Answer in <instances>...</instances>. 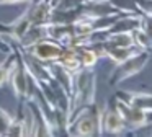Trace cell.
Returning <instances> with one entry per match:
<instances>
[{"mask_svg": "<svg viewBox=\"0 0 152 137\" xmlns=\"http://www.w3.org/2000/svg\"><path fill=\"white\" fill-rule=\"evenodd\" d=\"M46 68H48V72H49V75L57 82V83L62 85L69 93L72 91V85H74V74L72 72H69L67 68H64L57 60L56 62H48Z\"/></svg>", "mask_w": 152, "mask_h": 137, "instance_id": "cell-10", "label": "cell"}, {"mask_svg": "<svg viewBox=\"0 0 152 137\" xmlns=\"http://www.w3.org/2000/svg\"><path fill=\"white\" fill-rule=\"evenodd\" d=\"M132 39H134V46L137 49H141V51H149L152 52V44H151V39L147 38V34H145L144 31H142L141 28H136L132 29Z\"/></svg>", "mask_w": 152, "mask_h": 137, "instance_id": "cell-13", "label": "cell"}, {"mask_svg": "<svg viewBox=\"0 0 152 137\" xmlns=\"http://www.w3.org/2000/svg\"><path fill=\"white\" fill-rule=\"evenodd\" d=\"M23 51L26 52V54H30L31 57H34L36 60L48 64V62H56L57 59H59V55L62 54V51H64V46L61 44V42H57L56 39L44 38V39H41V41L34 42V44L25 47Z\"/></svg>", "mask_w": 152, "mask_h": 137, "instance_id": "cell-7", "label": "cell"}, {"mask_svg": "<svg viewBox=\"0 0 152 137\" xmlns=\"http://www.w3.org/2000/svg\"><path fill=\"white\" fill-rule=\"evenodd\" d=\"M100 47H102V55L106 57L108 60H111L115 65L121 64L123 60H126V59L131 57L132 54L141 51V49H137V47H119V46L108 44V42H105V41L100 42Z\"/></svg>", "mask_w": 152, "mask_h": 137, "instance_id": "cell-9", "label": "cell"}, {"mask_svg": "<svg viewBox=\"0 0 152 137\" xmlns=\"http://www.w3.org/2000/svg\"><path fill=\"white\" fill-rule=\"evenodd\" d=\"M44 38H48V23L46 25H33L21 34V38L17 41V44L25 49Z\"/></svg>", "mask_w": 152, "mask_h": 137, "instance_id": "cell-11", "label": "cell"}, {"mask_svg": "<svg viewBox=\"0 0 152 137\" xmlns=\"http://www.w3.org/2000/svg\"><path fill=\"white\" fill-rule=\"evenodd\" d=\"M139 28L147 34V38L151 39V44H152V15H144V13H141Z\"/></svg>", "mask_w": 152, "mask_h": 137, "instance_id": "cell-15", "label": "cell"}, {"mask_svg": "<svg viewBox=\"0 0 152 137\" xmlns=\"http://www.w3.org/2000/svg\"><path fill=\"white\" fill-rule=\"evenodd\" d=\"M115 103H116L118 111L121 113L123 119H124L126 126H128L129 134H136L139 129H145V127L152 126V113L151 111H144L136 106H131V104L118 100L116 96H115Z\"/></svg>", "mask_w": 152, "mask_h": 137, "instance_id": "cell-5", "label": "cell"}, {"mask_svg": "<svg viewBox=\"0 0 152 137\" xmlns=\"http://www.w3.org/2000/svg\"><path fill=\"white\" fill-rule=\"evenodd\" d=\"M136 12L144 13V15H152V0H134Z\"/></svg>", "mask_w": 152, "mask_h": 137, "instance_id": "cell-17", "label": "cell"}, {"mask_svg": "<svg viewBox=\"0 0 152 137\" xmlns=\"http://www.w3.org/2000/svg\"><path fill=\"white\" fill-rule=\"evenodd\" d=\"M28 0H0V5H15V3H23Z\"/></svg>", "mask_w": 152, "mask_h": 137, "instance_id": "cell-19", "label": "cell"}, {"mask_svg": "<svg viewBox=\"0 0 152 137\" xmlns=\"http://www.w3.org/2000/svg\"><path fill=\"white\" fill-rule=\"evenodd\" d=\"M102 132L103 134H110V136H123V134H129L128 126H126L121 113H119L118 108H116L115 96L110 98V101L106 103V106L103 108Z\"/></svg>", "mask_w": 152, "mask_h": 137, "instance_id": "cell-6", "label": "cell"}, {"mask_svg": "<svg viewBox=\"0 0 152 137\" xmlns=\"http://www.w3.org/2000/svg\"><path fill=\"white\" fill-rule=\"evenodd\" d=\"M10 44L13 47L15 55L10 65L7 83L10 85L18 103H21V101H26L28 98H31L34 95V85H33V80H31L30 70L26 67V62L23 59V54H21V47L15 41H10Z\"/></svg>", "mask_w": 152, "mask_h": 137, "instance_id": "cell-2", "label": "cell"}, {"mask_svg": "<svg viewBox=\"0 0 152 137\" xmlns=\"http://www.w3.org/2000/svg\"><path fill=\"white\" fill-rule=\"evenodd\" d=\"M10 121H12V114L0 108V136H7Z\"/></svg>", "mask_w": 152, "mask_h": 137, "instance_id": "cell-16", "label": "cell"}, {"mask_svg": "<svg viewBox=\"0 0 152 137\" xmlns=\"http://www.w3.org/2000/svg\"><path fill=\"white\" fill-rule=\"evenodd\" d=\"M57 62H59L64 68L72 72V74H75V72H79L80 68H82L80 55H79V52H77L75 46H67V47H64V51H62V54L59 55Z\"/></svg>", "mask_w": 152, "mask_h": 137, "instance_id": "cell-12", "label": "cell"}, {"mask_svg": "<svg viewBox=\"0 0 152 137\" xmlns=\"http://www.w3.org/2000/svg\"><path fill=\"white\" fill-rule=\"evenodd\" d=\"M151 54L152 52H149V51H137L131 57L123 60L121 64L115 65V70L111 72V77H110V85L115 87V85H119L123 82H126L128 78L137 75L147 65L149 59H151Z\"/></svg>", "mask_w": 152, "mask_h": 137, "instance_id": "cell-4", "label": "cell"}, {"mask_svg": "<svg viewBox=\"0 0 152 137\" xmlns=\"http://www.w3.org/2000/svg\"><path fill=\"white\" fill-rule=\"evenodd\" d=\"M12 51V44L10 41H7L5 39V36L0 33V52H4V54H8V52Z\"/></svg>", "mask_w": 152, "mask_h": 137, "instance_id": "cell-18", "label": "cell"}, {"mask_svg": "<svg viewBox=\"0 0 152 137\" xmlns=\"http://www.w3.org/2000/svg\"><path fill=\"white\" fill-rule=\"evenodd\" d=\"M96 74L95 68H80L74 74V85L70 91V119L87 106L95 103Z\"/></svg>", "mask_w": 152, "mask_h": 137, "instance_id": "cell-1", "label": "cell"}, {"mask_svg": "<svg viewBox=\"0 0 152 137\" xmlns=\"http://www.w3.org/2000/svg\"><path fill=\"white\" fill-rule=\"evenodd\" d=\"M118 100L124 101V103L136 106L139 109L151 111L152 113V93L149 91H128V90H118L115 93Z\"/></svg>", "mask_w": 152, "mask_h": 137, "instance_id": "cell-8", "label": "cell"}, {"mask_svg": "<svg viewBox=\"0 0 152 137\" xmlns=\"http://www.w3.org/2000/svg\"><path fill=\"white\" fill-rule=\"evenodd\" d=\"M13 55H15V52H13V47H12V51L7 54V57L0 62V88L4 87V85H7V82H8V72H10Z\"/></svg>", "mask_w": 152, "mask_h": 137, "instance_id": "cell-14", "label": "cell"}, {"mask_svg": "<svg viewBox=\"0 0 152 137\" xmlns=\"http://www.w3.org/2000/svg\"><path fill=\"white\" fill-rule=\"evenodd\" d=\"M102 114L103 108H100L96 103L92 106H87L80 109L75 116L70 119L69 136H103L102 132Z\"/></svg>", "mask_w": 152, "mask_h": 137, "instance_id": "cell-3", "label": "cell"}]
</instances>
